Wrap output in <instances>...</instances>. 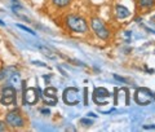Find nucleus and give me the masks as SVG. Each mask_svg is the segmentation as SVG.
I'll return each mask as SVG.
<instances>
[{"label":"nucleus","instance_id":"obj_3","mask_svg":"<svg viewBox=\"0 0 155 132\" xmlns=\"http://www.w3.org/2000/svg\"><path fill=\"white\" fill-rule=\"evenodd\" d=\"M91 26H92V29H93L94 34L98 38H101V39H104V40H105V39H107L110 36L109 30L106 29V26L104 25V22L101 21L100 18H93V19H92Z\"/></svg>","mask_w":155,"mask_h":132},{"label":"nucleus","instance_id":"obj_9","mask_svg":"<svg viewBox=\"0 0 155 132\" xmlns=\"http://www.w3.org/2000/svg\"><path fill=\"white\" fill-rule=\"evenodd\" d=\"M57 90L56 88H53V87H49V88H47V90L44 91V99L45 101L48 102V104H51V105H54L57 104Z\"/></svg>","mask_w":155,"mask_h":132},{"label":"nucleus","instance_id":"obj_5","mask_svg":"<svg viewBox=\"0 0 155 132\" xmlns=\"http://www.w3.org/2000/svg\"><path fill=\"white\" fill-rule=\"evenodd\" d=\"M154 99V93L149 88H140L136 92V101L140 105H147L153 101Z\"/></svg>","mask_w":155,"mask_h":132},{"label":"nucleus","instance_id":"obj_19","mask_svg":"<svg viewBox=\"0 0 155 132\" xmlns=\"http://www.w3.org/2000/svg\"><path fill=\"white\" fill-rule=\"evenodd\" d=\"M0 131H5V122H0Z\"/></svg>","mask_w":155,"mask_h":132},{"label":"nucleus","instance_id":"obj_6","mask_svg":"<svg viewBox=\"0 0 155 132\" xmlns=\"http://www.w3.org/2000/svg\"><path fill=\"white\" fill-rule=\"evenodd\" d=\"M64 101L67 105H76L79 102V90L75 87L66 88L64 92Z\"/></svg>","mask_w":155,"mask_h":132},{"label":"nucleus","instance_id":"obj_21","mask_svg":"<svg viewBox=\"0 0 155 132\" xmlns=\"http://www.w3.org/2000/svg\"><path fill=\"white\" fill-rule=\"evenodd\" d=\"M0 25H2V26H4V23H3V22H2V21H0Z\"/></svg>","mask_w":155,"mask_h":132},{"label":"nucleus","instance_id":"obj_18","mask_svg":"<svg viewBox=\"0 0 155 132\" xmlns=\"http://www.w3.org/2000/svg\"><path fill=\"white\" fill-rule=\"evenodd\" d=\"M84 92H85V105H88V88H85L84 90Z\"/></svg>","mask_w":155,"mask_h":132},{"label":"nucleus","instance_id":"obj_11","mask_svg":"<svg viewBox=\"0 0 155 132\" xmlns=\"http://www.w3.org/2000/svg\"><path fill=\"white\" fill-rule=\"evenodd\" d=\"M115 12H116V17L120 18V19H124L130 16V12L128 8H125L124 5H116L115 8Z\"/></svg>","mask_w":155,"mask_h":132},{"label":"nucleus","instance_id":"obj_10","mask_svg":"<svg viewBox=\"0 0 155 132\" xmlns=\"http://www.w3.org/2000/svg\"><path fill=\"white\" fill-rule=\"evenodd\" d=\"M116 104H123V105H128L129 104V95L127 93V90H116Z\"/></svg>","mask_w":155,"mask_h":132},{"label":"nucleus","instance_id":"obj_12","mask_svg":"<svg viewBox=\"0 0 155 132\" xmlns=\"http://www.w3.org/2000/svg\"><path fill=\"white\" fill-rule=\"evenodd\" d=\"M38 47H39V49L43 52V55H45L47 57H49V58H56V55L54 53H52V51L49 49V48L43 47V46H38Z\"/></svg>","mask_w":155,"mask_h":132},{"label":"nucleus","instance_id":"obj_15","mask_svg":"<svg viewBox=\"0 0 155 132\" xmlns=\"http://www.w3.org/2000/svg\"><path fill=\"white\" fill-rule=\"evenodd\" d=\"M17 27H19V29H22L23 31H26V32H28V34H31V35H34L35 36L36 35V32L35 31H32L31 29H28V27H26V26H23V25H21V23H17Z\"/></svg>","mask_w":155,"mask_h":132},{"label":"nucleus","instance_id":"obj_7","mask_svg":"<svg viewBox=\"0 0 155 132\" xmlns=\"http://www.w3.org/2000/svg\"><path fill=\"white\" fill-rule=\"evenodd\" d=\"M16 101V90L13 87H4L2 91V99L0 102L3 105H12Z\"/></svg>","mask_w":155,"mask_h":132},{"label":"nucleus","instance_id":"obj_20","mask_svg":"<svg viewBox=\"0 0 155 132\" xmlns=\"http://www.w3.org/2000/svg\"><path fill=\"white\" fill-rule=\"evenodd\" d=\"M41 113H44V114H49V110H45V109H43V110H41Z\"/></svg>","mask_w":155,"mask_h":132},{"label":"nucleus","instance_id":"obj_1","mask_svg":"<svg viewBox=\"0 0 155 132\" xmlns=\"http://www.w3.org/2000/svg\"><path fill=\"white\" fill-rule=\"evenodd\" d=\"M66 25L71 31L80 32V34L85 32L87 29H88L85 19L81 18L80 16H76V14H70V16L66 17Z\"/></svg>","mask_w":155,"mask_h":132},{"label":"nucleus","instance_id":"obj_17","mask_svg":"<svg viewBox=\"0 0 155 132\" xmlns=\"http://www.w3.org/2000/svg\"><path fill=\"white\" fill-rule=\"evenodd\" d=\"M80 123H83L84 126H91V124H92V122L88 120V119H81V120H80Z\"/></svg>","mask_w":155,"mask_h":132},{"label":"nucleus","instance_id":"obj_2","mask_svg":"<svg viewBox=\"0 0 155 132\" xmlns=\"http://www.w3.org/2000/svg\"><path fill=\"white\" fill-rule=\"evenodd\" d=\"M23 83V82H22ZM39 100V90L38 88H27L25 87V83H23V104L27 105H35Z\"/></svg>","mask_w":155,"mask_h":132},{"label":"nucleus","instance_id":"obj_8","mask_svg":"<svg viewBox=\"0 0 155 132\" xmlns=\"http://www.w3.org/2000/svg\"><path fill=\"white\" fill-rule=\"evenodd\" d=\"M111 97V93L106 90V88H96L94 93H93V99L94 102L98 105H105L107 104V100Z\"/></svg>","mask_w":155,"mask_h":132},{"label":"nucleus","instance_id":"obj_4","mask_svg":"<svg viewBox=\"0 0 155 132\" xmlns=\"http://www.w3.org/2000/svg\"><path fill=\"white\" fill-rule=\"evenodd\" d=\"M5 123L8 126L13 127V128H19V127H23V118H22V115L19 114L18 110H13L7 114Z\"/></svg>","mask_w":155,"mask_h":132},{"label":"nucleus","instance_id":"obj_13","mask_svg":"<svg viewBox=\"0 0 155 132\" xmlns=\"http://www.w3.org/2000/svg\"><path fill=\"white\" fill-rule=\"evenodd\" d=\"M70 2H71V0H52V3L54 4L56 7H60V8L69 5Z\"/></svg>","mask_w":155,"mask_h":132},{"label":"nucleus","instance_id":"obj_14","mask_svg":"<svg viewBox=\"0 0 155 132\" xmlns=\"http://www.w3.org/2000/svg\"><path fill=\"white\" fill-rule=\"evenodd\" d=\"M140 5L143 7V8H147V7H151L154 4V0H138Z\"/></svg>","mask_w":155,"mask_h":132},{"label":"nucleus","instance_id":"obj_16","mask_svg":"<svg viewBox=\"0 0 155 132\" xmlns=\"http://www.w3.org/2000/svg\"><path fill=\"white\" fill-rule=\"evenodd\" d=\"M8 76V70H0V80Z\"/></svg>","mask_w":155,"mask_h":132}]
</instances>
